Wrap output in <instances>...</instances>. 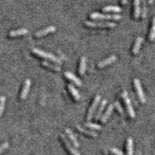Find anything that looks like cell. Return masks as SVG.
<instances>
[{"instance_id":"1","label":"cell","mask_w":155,"mask_h":155,"mask_svg":"<svg viewBox=\"0 0 155 155\" xmlns=\"http://www.w3.org/2000/svg\"><path fill=\"white\" fill-rule=\"evenodd\" d=\"M32 51H33L34 54H36L37 55H38V56L41 57V58H46V59H48V60L53 61L54 62H56V63L59 64H61V61L58 58H57L56 56L52 54L45 52V51L38 49V48H33V49H32Z\"/></svg>"},{"instance_id":"2","label":"cell","mask_w":155,"mask_h":155,"mask_svg":"<svg viewBox=\"0 0 155 155\" xmlns=\"http://www.w3.org/2000/svg\"><path fill=\"white\" fill-rule=\"evenodd\" d=\"M101 101V96L99 95H97L94 98L93 102H92V105L90 106L89 109H88V114H87V117H86V120L87 122H90V120H92V118L95 115V111H96V109L99 106V104L100 103Z\"/></svg>"},{"instance_id":"3","label":"cell","mask_w":155,"mask_h":155,"mask_svg":"<svg viewBox=\"0 0 155 155\" xmlns=\"http://www.w3.org/2000/svg\"><path fill=\"white\" fill-rule=\"evenodd\" d=\"M90 18L95 19H120L122 16L119 14H102L100 12H95L90 14Z\"/></svg>"},{"instance_id":"4","label":"cell","mask_w":155,"mask_h":155,"mask_svg":"<svg viewBox=\"0 0 155 155\" xmlns=\"http://www.w3.org/2000/svg\"><path fill=\"white\" fill-rule=\"evenodd\" d=\"M122 97H123V99H124V102H125L126 105V108H127V110L128 112V114L130 115L131 118L134 119L135 118V112L134 110V108H133L132 104H131L130 99H129L128 97V94L126 91H124L123 93H122Z\"/></svg>"},{"instance_id":"5","label":"cell","mask_w":155,"mask_h":155,"mask_svg":"<svg viewBox=\"0 0 155 155\" xmlns=\"http://www.w3.org/2000/svg\"><path fill=\"white\" fill-rule=\"evenodd\" d=\"M85 24L91 27H115L116 23L113 22H95L87 20L85 21Z\"/></svg>"},{"instance_id":"6","label":"cell","mask_w":155,"mask_h":155,"mask_svg":"<svg viewBox=\"0 0 155 155\" xmlns=\"http://www.w3.org/2000/svg\"><path fill=\"white\" fill-rule=\"evenodd\" d=\"M60 137H61V139L62 140V141H63L64 143V145H65L66 148H67L68 150V152L71 153V155H80L79 152L76 150L75 147H74V146H72V144L70 143L69 140L68 139L67 137H66L64 134H61L60 135Z\"/></svg>"},{"instance_id":"7","label":"cell","mask_w":155,"mask_h":155,"mask_svg":"<svg viewBox=\"0 0 155 155\" xmlns=\"http://www.w3.org/2000/svg\"><path fill=\"white\" fill-rule=\"evenodd\" d=\"M134 85H135L136 90H137V92L138 97H139L140 100L141 101V102H146V98H145L144 93H143V88H142V86H141L140 81L138 78H134Z\"/></svg>"},{"instance_id":"8","label":"cell","mask_w":155,"mask_h":155,"mask_svg":"<svg viewBox=\"0 0 155 155\" xmlns=\"http://www.w3.org/2000/svg\"><path fill=\"white\" fill-rule=\"evenodd\" d=\"M55 30H56V27L54 26H49V27H45V28L42 29V30H38L35 34V37H41L44 35H47L48 34H50V33H53Z\"/></svg>"},{"instance_id":"9","label":"cell","mask_w":155,"mask_h":155,"mask_svg":"<svg viewBox=\"0 0 155 155\" xmlns=\"http://www.w3.org/2000/svg\"><path fill=\"white\" fill-rule=\"evenodd\" d=\"M30 85H31V81L29 78L25 80L24 85H23V89L21 91V93H20V99H25L27 98V95H28V92L30 91Z\"/></svg>"},{"instance_id":"10","label":"cell","mask_w":155,"mask_h":155,"mask_svg":"<svg viewBox=\"0 0 155 155\" xmlns=\"http://www.w3.org/2000/svg\"><path fill=\"white\" fill-rule=\"evenodd\" d=\"M116 60V55H110L109 57H108L107 58L104 59V60H102L101 61L99 62L98 64V67L99 68H102L106 67V66L109 65L110 64H112L113 62H114Z\"/></svg>"},{"instance_id":"11","label":"cell","mask_w":155,"mask_h":155,"mask_svg":"<svg viewBox=\"0 0 155 155\" xmlns=\"http://www.w3.org/2000/svg\"><path fill=\"white\" fill-rule=\"evenodd\" d=\"M64 75L68 79H69L70 81H72L73 83H74L76 85L78 86H81L82 85V81L78 78V77H76L73 73L70 72V71H65L64 72Z\"/></svg>"},{"instance_id":"12","label":"cell","mask_w":155,"mask_h":155,"mask_svg":"<svg viewBox=\"0 0 155 155\" xmlns=\"http://www.w3.org/2000/svg\"><path fill=\"white\" fill-rule=\"evenodd\" d=\"M65 133H66V134H67L68 137V138H69V140H71V142L72 143L73 146H74L75 148L78 147H79V143H78V142L77 138H76V136L74 135V133L71 131V130H70V129H68V128H66Z\"/></svg>"},{"instance_id":"13","label":"cell","mask_w":155,"mask_h":155,"mask_svg":"<svg viewBox=\"0 0 155 155\" xmlns=\"http://www.w3.org/2000/svg\"><path fill=\"white\" fill-rule=\"evenodd\" d=\"M115 106L113 103H111L108 106L107 109H106V112L104 113V114L101 116V122L102 123H106L107 121V120L109 119V117L110 116V115L112 114V112L113 111V109H114Z\"/></svg>"},{"instance_id":"14","label":"cell","mask_w":155,"mask_h":155,"mask_svg":"<svg viewBox=\"0 0 155 155\" xmlns=\"http://www.w3.org/2000/svg\"><path fill=\"white\" fill-rule=\"evenodd\" d=\"M106 104H107V100L106 99H102L100 102V105H99V107L97 110V112L95 114V120H99V118H101V116H102V113L104 110L105 107H106Z\"/></svg>"},{"instance_id":"15","label":"cell","mask_w":155,"mask_h":155,"mask_svg":"<svg viewBox=\"0 0 155 155\" xmlns=\"http://www.w3.org/2000/svg\"><path fill=\"white\" fill-rule=\"evenodd\" d=\"M28 33V30L26 28H20V29H17V30H11L9 32V35L10 37H16V36H20V35H23V34H26Z\"/></svg>"},{"instance_id":"16","label":"cell","mask_w":155,"mask_h":155,"mask_svg":"<svg viewBox=\"0 0 155 155\" xmlns=\"http://www.w3.org/2000/svg\"><path fill=\"white\" fill-rule=\"evenodd\" d=\"M68 87L69 91H70V92L71 93V95H73V97L74 98V99L77 101L80 100V99H81V95H80L78 91L75 88H74V85H73L72 84H68Z\"/></svg>"},{"instance_id":"17","label":"cell","mask_w":155,"mask_h":155,"mask_svg":"<svg viewBox=\"0 0 155 155\" xmlns=\"http://www.w3.org/2000/svg\"><path fill=\"white\" fill-rule=\"evenodd\" d=\"M143 41V39L142 37H138L137 38V40H136L135 41V44H134V48H133V53H134V54H137L138 52H139V50L140 48L141 44H142Z\"/></svg>"},{"instance_id":"18","label":"cell","mask_w":155,"mask_h":155,"mask_svg":"<svg viewBox=\"0 0 155 155\" xmlns=\"http://www.w3.org/2000/svg\"><path fill=\"white\" fill-rule=\"evenodd\" d=\"M127 155H134V141H133L132 138L127 139Z\"/></svg>"},{"instance_id":"19","label":"cell","mask_w":155,"mask_h":155,"mask_svg":"<svg viewBox=\"0 0 155 155\" xmlns=\"http://www.w3.org/2000/svg\"><path fill=\"white\" fill-rule=\"evenodd\" d=\"M134 17L136 19L139 18L140 15V2L139 0H135L134 1Z\"/></svg>"},{"instance_id":"20","label":"cell","mask_w":155,"mask_h":155,"mask_svg":"<svg viewBox=\"0 0 155 155\" xmlns=\"http://www.w3.org/2000/svg\"><path fill=\"white\" fill-rule=\"evenodd\" d=\"M85 69H86V58L85 56H83L81 58L79 65V73L81 75H83L85 74Z\"/></svg>"},{"instance_id":"21","label":"cell","mask_w":155,"mask_h":155,"mask_svg":"<svg viewBox=\"0 0 155 155\" xmlns=\"http://www.w3.org/2000/svg\"><path fill=\"white\" fill-rule=\"evenodd\" d=\"M102 11L103 12H120L121 11V8L117 5H109L104 6L102 8Z\"/></svg>"},{"instance_id":"22","label":"cell","mask_w":155,"mask_h":155,"mask_svg":"<svg viewBox=\"0 0 155 155\" xmlns=\"http://www.w3.org/2000/svg\"><path fill=\"white\" fill-rule=\"evenodd\" d=\"M77 129L78 131L83 133V134H87V135L90 136V137H98V134H97V133H95V131L88 130H85V129L81 127L80 126H77Z\"/></svg>"},{"instance_id":"23","label":"cell","mask_w":155,"mask_h":155,"mask_svg":"<svg viewBox=\"0 0 155 155\" xmlns=\"http://www.w3.org/2000/svg\"><path fill=\"white\" fill-rule=\"evenodd\" d=\"M42 65L45 66V67H48L51 69H53V70L57 71H61V67L60 66L57 65V64H51V62H48L47 61H41Z\"/></svg>"},{"instance_id":"24","label":"cell","mask_w":155,"mask_h":155,"mask_svg":"<svg viewBox=\"0 0 155 155\" xmlns=\"http://www.w3.org/2000/svg\"><path fill=\"white\" fill-rule=\"evenodd\" d=\"M85 126L88 128L92 129V130H99L102 129V127L99 126V124H93V123H91V122H86L85 124Z\"/></svg>"},{"instance_id":"25","label":"cell","mask_w":155,"mask_h":155,"mask_svg":"<svg viewBox=\"0 0 155 155\" xmlns=\"http://www.w3.org/2000/svg\"><path fill=\"white\" fill-rule=\"evenodd\" d=\"M149 39H150V41H153L155 39V16L153 17V22H152V27L150 29Z\"/></svg>"},{"instance_id":"26","label":"cell","mask_w":155,"mask_h":155,"mask_svg":"<svg viewBox=\"0 0 155 155\" xmlns=\"http://www.w3.org/2000/svg\"><path fill=\"white\" fill-rule=\"evenodd\" d=\"M5 97L1 96L0 97V116H2V113H3L4 107H5Z\"/></svg>"},{"instance_id":"27","label":"cell","mask_w":155,"mask_h":155,"mask_svg":"<svg viewBox=\"0 0 155 155\" xmlns=\"http://www.w3.org/2000/svg\"><path fill=\"white\" fill-rule=\"evenodd\" d=\"M109 150L112 153H113L114 155H124V153L121 151L120 150H119L118 148L116 147H110L109 148Z\"/></svg>"},{"instance_id":"28","label":"cell","mask_w":155,"mask_h":155,"mask_svg":"<svg viewBox=\"0 0 155 155\" xmlns=\"http://www.w3.org/2000/svg\"><path fill=\"white\" fill-rule=\"evenodd\" d=\"M114 106H115V107H116L117 110H118V111L120 112V114L124 116V109H123V108H122V106H121V105H120V102H119L118 101H116V102H114Z\"/></svg>"},{"instance_id":"29","label":"cell","mask_w":155,"mask_h":155,"mask_svg":"<svg viewBox=\"0 0 155 155\" xmlns=\"http://www.w3.org/2000/svg\"><path fill=\"white\" fill-rule=\"evenodd\" d=\"M9 147V143L8 142H4L2 143V144L0 145V154L5 150V149H7Z\"/></svg>"},{"instance_id":"30","label":"cell","mask_w":155,"mask_h":155,"mask_svg":"<svg viewBox=\"0 0 155 155\" xmlns=\"http://www.w3.org/2000/svg\"><path fill=\"white\" fill-rule=\"evenodd\" d=\"M145 9H146V6H145V2H143V17L145 16Z\"/></svg>"}]
</instances>
